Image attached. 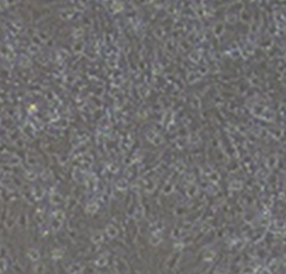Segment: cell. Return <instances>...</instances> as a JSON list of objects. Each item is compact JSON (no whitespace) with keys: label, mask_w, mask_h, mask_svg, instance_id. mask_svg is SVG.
I'll list each match as a JSON object with an SVG mask.
<instances>
[{"label":"cell","mask_w":286,"mask_h":274,"mask_svg":"<svg viewBox=\"0 0 286 274\" xmlns=\"http://www.w3.org/2000/svg\"><path fill=\"white\" fill-rule=\"evenodd\" d=\"M27 256H28V258L31 260V261L33 262H37L38 260L40 259V251L37 249H29L28 252H27Z\"/></svg>","instance_id":"cell-1"},{"label":"cell","mask_w":286,"mask_h":274,"mask_svg":"<svg viewBox=\"0 0 286 274\" xmlns=\"http://www.w3.org/2000/svg\"><path fill=\"white\" fill-rule=\"evenodd\" d=\"M107 234L109 238H115L118 235V230H117L116 227H114L111 224V226L107 227Z\"/></svg>","instance_id":"cell-2"},{"label":"cell","mask_w":286,"mask_h":274,"mask_svg":"<svg viewBox=\"0 0 286 274\" xmlns=\"http://www.w3.org/2000/svg\"><path fill=\"white\" fill-rule=\"evenodd\" d=\"M107 263H109V260H107V258L105 257V256H101V257H99L98 259L95 261V264H96V266H98V267H105V266L107 265Z\"/></svg>","instance_id":"cell-3"},{"label":"cell","mask_w":286,"mask_h":274,"mask_svg":"<svg viewBox=\"0 0 286 274\" xmlns=\"http://www.w3.org/2000/svg\"><path fill=\"white\" fill-rule=\"evenodd\" d=\"M82 271V267L79 264H72L71 266H69L68 268V272L70 274H79Z\"/></svg>","instance_id":"cell-4"},{"label":"cell","mask_w":286,"mask_h":274,"mask_svg":"<svg viewBox=\"0 0 286 274\" xmlns=\"http://www.w3.org/2000/svg\"><path fill=\"white\" fill-rule=\"evenodd\" d=\"M102 239H103V237L100 232H95L91 237V240L93 243H100V242L102 241Z\"/></svg>","instance_id":"cell-5"},{"label":"cell","mask_w":286,"mask_h":274,"mask_svg":"<svg viewBox=\"0 0 286 274\" xmlns=\"http://www.w3.org/2000/svg\"><path fill=\"white\" fill-rule=\"evenodd\" d=\"M6 269H7V261L2 258V259H0V271H1V273H2V272H4Z\"/></svg>","instance_id":"cell-6"},{"label":"cell","mask_w":286,"mask_h":274,"mask_svg":"<svg viewBox=\"0 0 286 274\" xmlns=\"http://www.w3.org/2000/svg\"><path fill=\"white\" fill-rule=\"evenodd\" d=\"M44 265H36V266H35V268H34V270H35V272H36V273H42V272L44 271Z\"/></svg>","instance_id":"cell-7"},{"label":"cell","mask_w":286,"mask_h":274,"mask_svg":"<svg viewBox=\"0 0 286 274\" xmlns=\"http://www.w3.org/2000/svg\"><path fill=\"white\" fill-rule=\"evenodd\" d=\"M0 274H1V271H0Z\"/></svg>","instance_id":"cell-8"}]
</instances>
